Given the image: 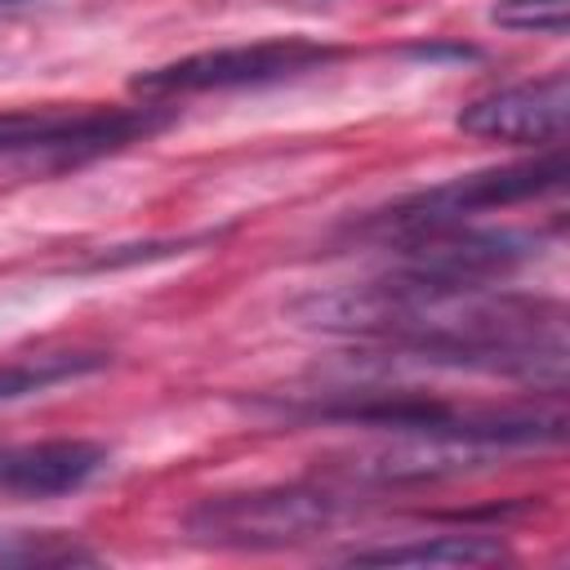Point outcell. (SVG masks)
Returning a JSON list of instances; mask_svg holds the SVG:
<instances>
[{
	"label": "cell",
	"instance_id": "5",
	"mask_svg": "<svg viewBox=\"0 0 570 570\" xmlns=\"http://www.w3.org/2000/svg\"><path fill=\"white\" fill-rule=\"evenodd\" d=\"M566 187V147H548L534 160L521 165H499V169H476L436 187H423L414 196H405L401 205H392L379 223L396 236L405 232H423V227H445V223H468L472 214L485 209H508V205H525L539 200L548 191Z\"/></svg>",
	"mask_w": 570,
	"mask_h": 570
},
{
	"label": "cell",
	"instance_id": "2",
	"mask_svg": "<svg viewBox=\"0 0 570 570\" xmlns=\"http://www.w3.org/2000/svg\"><path fill=\"white\" fill-rule=\"evenodd\" d=\"M169 125L160 107H40L0 111V156L45 160L53 169L129 147Z\"/></svg>",
	"mask_w": 570,
	"mask_h": 570
},
{
	"label": "cell",
	"instance_id": "7",
	"mask_svg": "<svg viewBox=\"0 0 570 570\" xmlns=\"http://www.w3.org/2000/svg\"><path fill=\"white\" fill-rule=\"evenodd\" d=\"M107 468V450L98 441L58 436L0 445V499H58L85 490Z\"/></svg>",
	"mask_w": 570,
	"mask_h": 570
},
{
	"label": "cell",
	"instance_id": "9",
	"mask_svg": "<svg viewBox=\"0 0 570 570\" xmlns=\"http://www.w3.org/2000/svg\"><path fill=\"white\" fill-rule=\"evenodd\" d=\"M107 356H89V352H58V356H31V361H0V405L49 392L58 383H71L80 374L102 370Z\"/></svg>",
	"mask_w": 570,
	"mask_h": 570
},
{
	"label": "cell",
	"instance_id": "3",
	"mask_svg": "<svg viewBox=\"0 0 570 570\" xmlns=\"http://www.w3.org/2000/svg\"><path fill=\"white\" fill-rule=\"evenodd\" d=\"M338 58L334 45L285 36V40H254V45H227L187 53L165 67H147L134 76V89L142 98H183V94H218V89H258L276 80H294L307 71H321Z\"/></svg>",
	"mask_w": 570,
	"mask_h": 570
},
{
	"label": "cell",
	"instance_id": "11",
	"mask_svg": "<svg viewBox=\"0 0 570 570\" xmlns=\"http://www.w3.org/2000/svg\"><path fill=\"white\" fill-rule=\"evenodd\" d=\"M58 561H89V552H80L58 534L0 530V566H58Z\"/></svg>",
	"mask_w": 570,
	"mask_h": 570
},
{
	"label": "cell",
	"instance_id": "4",
	"mask_svg": "<svg viewBox=\"0 0 570 570\" xmlns=\"http://www.w3.org/2000/svg\"><path fill=\"white\" fill-rule=\"evenodd\" d=\"M343 517L338 499L312 485H281V490H249V494H218L187 512V539L214 548H281L325 534Z\"/></svg>",
	"mask_w": 570,
	"mask_h": 570
},
{
	"label": "cell",
	"instance_id": "8",
	"mask_svg": "<svg viewBox=\"0 0 570 570\" xmlns=\"http://www.w3.org/2000/svg\"><path fill=\"white\" fill-rule=\"evenodd\" d=\"M503 543L490 534H432V539H405V543H379L347 552L352 566H414V570H468L499 561Z\"/></svg>",
	"mask_w": 570,
	"mask_h": 570
},
{
	"label": "cell",
	"instance_id": "1",
	"mask_svg": "<svg viewBox=\"0 0 570 570\" xmlns=\"http://www.w3.org/2000/svg\"><path fill=\"white\" fill-rule=\"evenodd\" d=\"M298 316L334 334L392 343L436 365L548 379L552 387L566 379L561 321H539V307L494 298L485 285L401 272L392 281L316 294L298 303Z\"/></svg>",
	"mask_w": 570,
	"mask_h": 570
},
{
	"label": "cell",
	"instance_id": "6",
	"mask_svg": "<svg viewBox=\"0 0 570 570\" xmlns=\"http://www.w3.org/2000/svg\"><path fill=\"white\" fill-rule=\"evenodd\" d=\"M570 125V76L548 71L543 80H521L499 94H485L459 111V129L494 142H534L557 147Z\"/></svg>",
	"mask_w": 570,
	"mask_h": 570
},
{
	"label": "cell",
	"instance_id": "10",
	"mask_svg": "<svg viewBox=\"0 0 570 570\" xmlns=\"http://www.w3.org/2000/svg\"><path fill=\"white\" fill-rule=\"evenodd\" d=\"M490 18L508 31H534V36H566L570 27V0H499Z\"/></svg>",
	"mask_w": 570,
	"mask_h": 570
},
{
	"label": "cell",
	"instance_id": "12",
	"mask_svg": "<svg viewBox=\"0 0 570 570\" xmlns=\"http://www.w3.org/2000/svg\"><path fill=\"white\" fill-rule=\"evenodd\" d=\"M18 4H31V0H0V9H18Z\"/></svg>",
	"mask_w": 570,
	"mask_h": 570
}]
</instances>
